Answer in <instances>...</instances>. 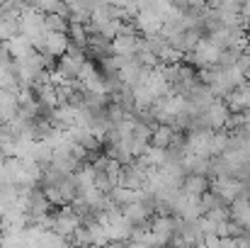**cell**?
Here are the masks:
<instances>
[{
	"mask_svg": "<svg viewBox=\"0 0 250 248\" xmlns=\"http://www.w3.org/2000/svg\"><path fill=\"white\" fill-rule=\"evenodd\" d=\"M221 51H224V46H219L211 37L204 34V37L199 39V44L182 56V61H185V64H192V66H197V68H209V66H216V64H219Z\"/></svg>",
	"mask_w": 250,
	"mask_h": 248,
	"instance_id": "cell-1",
	"label": "cell"
},
{
	"mask_svg": "<svg viewBox=\"0 0 250 248\" xmlns=\"http://www.w3.org/2000/svg\"><path fill=\"white\" fill-rule=\"evenodd\" d=\"M51 217H54L51 229H54L56 234H61V236H71V239H73V231L83 224V222H81V217L76 214L73 204H61L59 209H54V212H51Z\"/></svg>",
	"mask_w": 250,
	"mask_h": 248,
	"instance_id": "cell-2",
	"label": "cell"
},
{
	"mask_svg": "<svg viewBox=\"0 0 250 248\" xmlns=\"http://www.w3.org/2000/svg\"><path fill=\"white\" fill-rule=\"evenodd\" d=\"M211 139H214V129H192L185 134V149L187 154L211 156Z\"/></svg>",
	"mask_w": 250,
	"mask_h": 248,
	"instance_id": "cell-3",
	"label": "cell"
},
{
	"mask_svg": "<svg viewBox=\"0 0 250 248\" xmlns=\"http://www.w3.org/2000/svg\"><path fill=\"white\" fill-rule=\"evenodd\" d=\"M246 182L236 175H214L211 178V190H216L226 202H233L241 192H243Z\"/></svg>",
	"mask_w": 250,
	"mask_h": 248,
	"instance_id": "cell-4",
	"label": "cell"
},
{
	"mask_svg": "<svg viewBox=\"0 0 250 248\" xmlns=\"http://www.w3.org/2000/svg\"><path fill=\"white\" fill-rule=\"evenodd\" d=\"M141 32H119L112 42H114V54L122 56H136L144 46V37H139Z\"/></svg>",
	"mask_w": 250,
	"mask_h": 248,
	"instance_id": "cell-5",
	"label": "cell"
},
{
	"mask_svg": "<svg viewBox=\"0 0 250 248\" xmlns=\"http://www.w3.org/2000/svg\"><path fill=\"white\" fill-rule=\"evenodd\" d=\"M163 22H166V20H163L158 12H153L148 5L141 7L139 15L134 17V24H136V29H139L141 34H156V32H161V29H163Z\"/></svg>",
	"mask_w": 250,
	"mask_h": 248,
	"instance_id": "cell-6",
	"label": "cell"
},
{
	"mask_svg": "<svg viewBox=\"0 0 250 248\" xmlns=\"http://www.w3.org/2000/svg\"><path fill=\"white\" fill-rule=\"evenodd\" d=\"M180 190H182L185 195H189V197H202L207 190H211V180H209V175H204V173H187Z\"/></svg>",
	"mask_w": 250,
	"mask_h": 248,
	"instance_id": "cell-7",
	"label": "cell"
},
{
	"mask_svg": "<svg viewBox=\"0 0 250 248\" xmlns=\"http://www.w3.org/2000/svg\"><path fill=\"white\" fill-rule=\"evenodd\" d=\"M224 100H226V105L231 107V112H243V110H250V78L241 83L236 90H231Z\"/></svg>",
	"mask_w": 250,
	"mask_h": 248,
	"instance_id": "cell-8",
	"label": "cell"
},
{
	"mask_svg": "<svg viewBox=\"0 0 250 248\" xmlns=\"http://www.w3.org/2000/svg\"><path fill=\"white\" fill-rule=\"evenodd\" d=\"M68 44H71L68 32H49V34H46V42H44L42 49L51 51L54 56H63V54L68 51ZM37 51H39V49H37Z\"/></svg>",
	"mask_w": 250,
	"mask_h": 248,
	"instance_id": "cell-9",
	"label": "cell"
},
{
	"mask_svg": "<svg viewBox=\"0 0 250 248\" xmlns=\"http://www.w3.org/2000/svg\"><path fill=\"white\" fill-rule=\"evenodd\" d=\"M175 139H177V129H175L172 124L161 122V124H156V127H153L151 144H156V146H161V149H167V146H170Z\"/></svg>",
	"mask_w": 250,
	"mask_h": 248,
	"instance_id": "cell-10",
	"label": "cell"
},
{
	"mask_svg": "<svg viewBox=\"0 0 250 248\" xmlns=\"http://www.w3.org/2000/svg\"><path fill=\"white\" fill-rule=\"evenodd\" d=\"M7 46H10L12 59H24V56H29L32 51H37L34 44H32V39L24 37V34H15L12 39H7Z\"/></svg>",
	"mask_w": 250,
	"mask_h": 248,
	"instance_id": "cell-11",
	"label": "cell"
},
{
	"mask_svg": "<svg viewBox=\"0 0 250 248\" xmlns=\"http://www.w3.org/2000/svg\"><path fill=\"white\" fill-rule=\"evenodd\" d=\"M139 195H141V187H139V190H134V187H126V185H114V187L109 190L112 202H114V204H119V207H126L129 202L139 200Z\"/></svg>",
	"mask_w": 250,
	"mask_h": 248,
	"instance_id": "cell-12",
	"label": "cell"
},
{
	"mask_svg": "<svg viewBox=\"0 0 250 248\" xmlns=\"http://www.w3.org/2000/svg\"><path fill=\"white\" fill-rule=\"evenodd\" d=\"M185 168H187V173H204V175H209L211 156H207V154H187L185 156Z\"/></svg>",
	"mask_w": 250,
	"mask_h": 248,
	"instance_id": "cell-13",
	"label": "cell"
},
{
	"mask_svg": "<svg viewBox=\"0 0 250 248\" xmlns=\"http://www.w3.org/2000/svg\"><path fill=\"white\" fill-rule=\"evenodd\" d=\"M46 29L49 32H68V24H71V20L68 17H63L61 12H46Z\"/></svg>",
	"mask_w": 250,
	"mask_h": 248,
	"instance_id": "cell-14",
	"label": "cell"
},
{
	"mask_svg": "<svg viewBox=\"0 0 250 248\" xmlns=\"http://www.w3.org/2000/svg\"><path fill=\"white\" fill-rule=\"evenodd\" d=\"M141 158L151 165V168H161V165L166 163V149H161V146L151 144V146L141 154Z\"/></svg>",
	"mask_w": 250,
	"mask_h": 248,
	"instance_id": "cell-15",
	"label": "cell"
},
{
	"mask_svg": "<svg viewBox=\"0 0 250 248\" xmlns=\"http://www.w3.org/2000/svg\"><path fill=\"white\" fill-rule=\"evenodd\" d=\"M236 68H238L246 78H250V51H241V56H238V61H236Z\"/></svg>",
	"mask_w": 250,
	"mask_h": 248,
	"instance_id": "cell-16",
	"label": "cell"
},
{
	"mask_svg": "<svg viewBox=\"0 0 250 248\" xmlns=\"http://www.w3.org/2000/svg\"><path fill=\"white\" fill-rule=\"evenodd\" d=\"M59 2L61 0H34V10H39V12H54Z\"/></svg>",
	"mask_w": 250,
	"mask_h": 248,
	"instance_id": "cell-17",
	"label": "cell"
},
{
	"mask_svg": "<svg viewBox=\"0 0 250 248\" xmlns=\"http://www.w3.org/2000/svg\"><path fill=\"white\" fill-rule=\"evenodd\" d=\"M187 5H189V10H199L207 5V0H187Z\"/></svg>",
	"mask_w": 250,
	"mask_h": 248,
	"instance_id": "cell-18",
	"label": "cell"
},
{
	"mask_svg": "<svg viewBox=\"0 0 250 248\" xmlns=\"http://www.w3.org/2000/svg\"><path fill=\"white\" fill-rule=\"evenodd\" d=\"M20 7H34V0H15Z\"/></svg>",
	"mask_w": 250,
	"mask_h": 248,
	"instance_id": "cell-19",
	"label": "cell"
},
{
	"mask_svg": "<svg viewBox=\"0 0 250 248\" xmlns=\"http://www.w3.org/2000/svg\"><path fill=\"white\" fill-rule=\"evenodd\" d=\"M243 51H250V34H248V42H246V49Z\"/></svg>",
	"mask_w": 250,
	"mask_h": 248,
	"instance_id": "cell-20",
	"label": "cell"
}]
</instances>
